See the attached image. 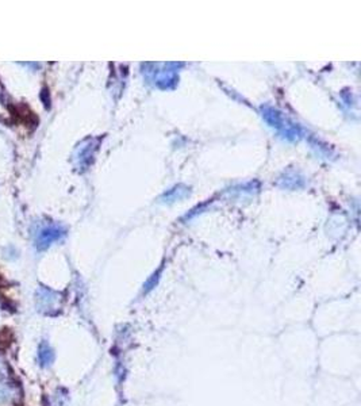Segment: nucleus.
<instances>
[{
	"label": "nucleus",
	"instance_id": "2",
	"mask_svg": "<svg viewBox=\"0 0 361 406\" xmlns=\"http://www.w3.org/2000/svg\"><path fill=\"white\" fill-rule=\"evenodd\" d=\"M11 332L4 329V331H0V347H5L9 346L11 343Z\"/></svg>",
	"mask_w": 361,
	"mask_h": 406
},
{
	"label": "nucleus",
	"instance_id": "1",
	"mask_svg": "<svg viewBox=\"0 0 361 406\" xmlns=\"http://www.w3.org/2000/svg\"><path fill=\"white\" fill-rule=\"evenodd\" d=\"M39 359H41L42 364H45V366L52 363L53 359H54V354H53V351L50 350V347L47 346V344H42V346H41V350H39Z\"/></svg>",
	"mask_w": 361,
	"mask_h": 406
}]
</instances>
